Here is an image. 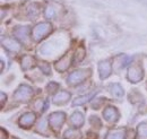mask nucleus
<instances>
[{"label": "nucleus", "instance_id": "obj_1", "mask_svg": "<svg viewBox=\"0 0 147 139\" xmlns=\"http://www.w3.org/2000/svg\"><path fill=\"white\" fill-rule=\"evenodd\" d=\"M50 25L49 24H40V25H37L36 28H35V31H34V33L36 36L38 37H41V36H43L44 34H47L48 32H49V30H50Z\"/></svg>", "mask_w": 147, "mask_h": 139}, {"label": "nucleus", "instance_id": "obj_2", "mask_svg": "<svg viewBox=\"0 0 147 139\" xmlns=\"http://www.w3.org/2000/svg\"><path fill=\"white\" fill-rule=\"evenodd\" d=\"M47 10H48V11H47V16H48V17H50V16H53V15H55V11H53V9H52V8H50V7H49Z\"/></svg>", "mask_w": 147, "mask_h": 139}]
</instances>
